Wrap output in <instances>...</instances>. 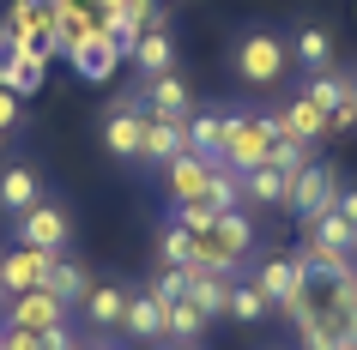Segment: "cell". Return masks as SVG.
Here are the masks:
<instances>
[{
    "mask_svg": "<svg viewBox=\"0 0 357 350\" xmlns=\"http://www.w3.org/2000/svg\"><path fill=\"white\" fill-rule=\"evenodd\" d=\"M6 55H13V42L0 37V79H6Z\"/></svg>",
    "mask_w": 357,
    "mask_h": 350,
    "instance_id": "39",
    "label": "cell"
},
{
    "mask_svg": "<svg viewBox=\"0 0 357 350\" xmlns=\"http://www.w3.org/2000/svg\"><path fill=\"white\" fill-rule=\"evenodd\" d=\"M206 200H212V212H236V205H243V175H230V169H212Z\"/></svg>",
    "mask_w": 357,
    "mask_h": 350,
    "instance_id": "31",
    "label": "cell"
},
{
    "mask_svg": "<svg viewBox=\"0 0 357 350\" xmlns=\"http://www.w3.org/2000/svg\"><path fill=\"white\" fill-rule=\"evenodd\" d=\"M200 332H206V314L194 308L188 296H176V302H169V338H176V344H194Z\"/></svg>",
    "mask_w": 357,
    "mask_h": 350,
    "instance_id": "28",
    "label": "cell"
},
{
    "mask_svg": "<svg viewBox=\"0 0 357 350\" xmlns=\"http://www.w3.org/2000/svg\"><path fill=\"white\" fill-rule=\"evenodd\" d=\"M133 344H164L169 338V302H158L151 290H128V320H121Z\"/></svg>",
    "mask_w": 357,
    "mask_h": 350,
    "instance_id": "8",
    "label": "cell"
},
{
    "mask_svg": "<svg viewBox=\"0 0 357 350\" xmlns=\"http://www.w3.org/2000/svg\"><path fill=\"white\" fill-rule=\"evenodd\" d=\"M176 350H194V344H176Z\"/></svg>",
    "mask_w": 357,
    "mask_h": 350,
    "instance_id": "43",
    "label": "cell"
},
{
    "mask_svg": "<svg viewBox=\"0 0 357 350\" xmlns=\"http://www.w3.org/2000/svg\"><path fill=\"white\" fill-rule=\"evenodd\" d=\"M128 55H133V67H139L146 79L176 73V37H169V31H139V37L128 42Z\"/></svg>",
    "mask_w": 357,
    "mask_h": 350,
    "instance_id": "17",
    "label": "cell"
},
{
    "mask_svg": "<svg viewBox=\"0 0 357 350\" xmlns=\"http://www.w3.org/2000/svg\"><path fill=\"white\" fill-rule=\"evenodd\" d=\"M225 314H236V320H248V326H255V320H266V314H273V302L261 296V284H230V308H225Z\"/></svg>",
    "mask_w": 357,
    "mask_h": 350,
    "instance_id": "29",
    "label": "cell"
},
{
    "mask_svg": "<svg viewBox=\"0 0 357 350\" xmlns=\"http://www.w3.org/2000/svg\"><path fill=\"white\" fill-rule=\"evenodd\" d=\"M158 248H164V266H194V236L182 230V223L169 218L164 236H158Z\"/></svg>",
    "mask_w": 357,
    "mask_h": 350,
    "instance_id": "30",
    "label": "cell"
},
{
    "mask_svg": "<svg viewBox=\"0 0 357 350\" xmlns=\"http://www.w3.org/2000/svg\"><path fill=\"white\" fill-rule=\"evenodd\" d=\"M115 55H128V49H121V37H115V31H97V37H85L67 61H73L79 79H109V73H115Z\"/></svg>",
    "mask_w": 357,
    "mask_h": 350,
    "instance_id": "14",
    "label": "cell"
},
{
    "mask_svg": "<svg viewBox=\"0 0 357 350\" xmlns=\"http://www.w3.org/2000/svg\"><path fill=\"white\" fill-rule=\"evenodd\" d=\"M248 248H255V223H248V212L236 205V212H218V218H212L206 236H194V266L236 272V266L248 260Z\"/></svg>",
    "mask_w": 357,
    "mask_h": 350,
    "instance_id": "2",
    "label": "cell"
},
{
    "mask_svg": "<svg viewBox=\"0 0 357 350\" xmlns=\"http://www.w3.org/2000/svg\"><path fill=\"white\" fill-rule=\"evenodd\" d=\"M333 200H339V182H333V169H321V164L297 169V175H291V193H284V205L297 212V223L333 212Z\"/></svg>",
    "mask_w": 357,
    "mask_h": 350,
    "instance_id": "5",
    "label": "cell"
},
{
    "mask_svg": "<svg viewBox=\"0 0 357 350\" xmlns=\"http://www.w3.org/2000/svg\"><path fill=\"white\" fill-rule=\"evenodd\" d=\"M0 139H6V133H0Z\"/></svg>",
    "mask_w": 357,
    "mask_h": 350,
    "instance_id": "45",
    "label": "cell"
},
{
    "mask_svg": "<svg viewBox=\"0 0 357 350\" xmlns=\"http://www.w3.org/2000/svg\"><path fill=\"white\" fill-rule=\"evenodd\" d=\"M182 127H188V151H194V157L218 164V145H225V115H188Z\"/></svg>",
    "mask_w": 357,
    "mask_h": 350,
    "instance_id": "25",
    "label": "cell"
},
{
    "mask_svg": "<svg viewBox=\"0 0 357 350\" xmlns=\"http://www.w3.org/2000/svg\"><path fill=\"white\" fill-rule=\"evenodd\" d=\"M273 169H279V175L309 169V145H303V139H279V145H273Z\"/></svg>",
    "mask_w": 357,
    "mask_h": 350,
    "instance_id": "34",
    "label": "cell"
},
{
    "mask_svg": "<svg viewBox=\"0 0 357 350\" xmlns=\"http://www.w3.org/2000/svg\"><path fill=\"white\" fill-rule=\"evenodd\" d=\"M284 139L279 115H225V145H218V169H230V175H248V169L273 164V145Z\"/></svg>",
    "mask_w": 357,
    "mask_h": 350,
    "instance_id": "1",
    "label": "cell"
},
{
    "mask_svg": "<svg viewBox=\"0 0 357 350\" xmlns=\"http://www.w3.org/2000/svg\"><path fill=\"white\" fill-rule=\"evenodd\" d=\"M37 200H43V182H37V169H24V164L0 169V205H6L13 218H24V212H31Z\"/></svg>",
    "mask_w": 357,
    "mask_h": 350,
    "instance_id": "20",
    "label": "cell"
},
{
    "mask_svg": "<svg viewBox=\"0 0 357 350\" xmlns=\"http://www.w3.org/2000/svg\"><path fill=\"white\" fill-rule=\"evenodd\" d=\"M0 308H6V284H0Z\"/></svg>",
    "mask_w": 357,
    "mask_h": 350,
    "instance_id": "42",
    "label": "cell"
},
{
    "mask_svg": "<svg viewBox=\"0 0 357 350\" xmlns=\"http://www.w3.org/2000/svg\"><path fill=\"white\" fill-rule=\"evenodd\" d=\"M212 218H218V212H212V200H188V205H176V223H182L188 236H206Z\"/></svg>",
    "mask_w": 357,
    "mask_h": 350,
    "instance_id": "33",
    "label": "cell"
},
{
    "mask_svg": "<svg viewBox=\"0 0 357 350\" xmlns=\"http://www.w3.org/2000/svg\"><path fill=\"white\" fill-rule=\"evenodd\" d=\"M19 241L61 254V241H67V212H61V205H49V200H37V205L19 218Z\"/></svg>",
    "mask_w": 357,
    "mask_h": 350,
    "instance_id": "13",
    "label": "cell"
},
{
    "mask_svg": "<svg viewBox=\"0 0 357 350\" xmlns=\"http://www.w3.org/2000/svg\"><path fill=\"white\" fill-rule=\"evenodd\" d=\"M139 103H146V115H158V121H188V115H194V91H188V85H182L176 73L146 79Z\"/></svg>",
    "mask_w": 357,
    "mask_h": 350,
    "instance_id": "11",
    "label": "cell"
},
{
    "mask_svg": "<svg viewBox=\"0 0 357 350\" xmlns=\"http://www.w3.org/2000/svg\"><path fill=\"white\" fill-rule=\"evenodd\" d=\"M19 121H24V109H19V97L0 85V133H19Z\"/></svg>",
    "mask_w": 357,
    "mask_h": 350,
    "instance_id": "37",
    "label": "cell"
},
{
    "mask_svg": "<svg viewBox=\"0 0 357 350\" xmlns=\"http://www.w3.org/2000/svg\"><path fill=\"white\" fill-rule=\"evenodd\" d=\"M6 326H24V332H61L67 326V302L49 290H19L6 296Z\"/></svg>",
    "mask_w": 357,
    "mask_h": 350,
    "instance_id": "6",
    "label": "cell"
},
{
    "mask_svg": "<svg viewBox=\"0 0 357 350\" xmlns=\"http://www.w3.org/2000/svg\"><path fill=\"white\" fill-rule=\"evenodd\" d=\"M351 109H357V73H351Z\"/></svg>",
    "mask_w": 357,
    "mask_h": 350,
    "instance_id": "40",
    "label": "cell"
},
{
    "mask_svg": "<svg viewBox=\"0 0 357 350\" xmlns=\"http://www.w3.org/2000/svg\"><path fill=\"white\" fill-rule=\"evenodd\" d=\"M182 151H188V127H182V121H158V115H146L139 164H158V169H164L169 157H182Z\"/></svg>",
    "mask_w": 357,
    "mask_h": 350,
    "instance_id": "15",
    "label": "cell"
},
{
    "mask_svg": "<svg viewBox=\"0 0 357 350\" xmlns=\"http://www.w3.org/2000/svg\"><path fill=\"white\" fill-rule=\"evenodd\" d=\"M139 139H146V103L139 97H121L109 109V121H103V145L115 157H139Z\"/></svg>",
    "mask_w": 357,
    "mask_h": 350,
    "instance_id": "9",
    "label": "cell"
},
{
    "mask_svg": "<svg viewBox=\"0 0 357 350\" xmlns=\"http://www.w3.org/2000/svg\"><path fill=\"white\" fill-rule=\"evenodd\" d=\"M146 290L158 296V302H176V296H188V266H164V272L151 278Z\"/></svg>",
    "mask_w": 357,
    "mask_h": 350,
    "instance_id": "32",
    "label": "cell"
},
{
    "mask_svg": "<svg viewBox=\"0 0 357 350\" xmlns=\"http://www.w3.org/2000/svg\"><path fill=\"white\" fill-rule=\"evenodd\" d=\"M188 302L200 314H225L230 308V272H212V266H188Z\"/></svg>",
    "mask_w": 357,
    "mask_h": 350,
    "instance_id": "18",
    "label": "cell"
},
{
    "mask_svg": "<svg viewBox=\"0 0 357 350\" xmlns=\"http://www.w3.org/2000/svg\"><path fill=\"white\" fill-rule=\"evenodd\" d=\"M284 67H291V42H279L273 31H248L243 42H236V79L243 85H279Z\"/></svg>",
    "mask_w": 357,
    "mask_h": 350,
    "instance_id": "3",
    "label": "cell"
},
{
    "mask_svg": "<svg viewBox=\"0 0 357 350\" xmlns=\"http://www.w3.org/2000/svg\"><path fill=\"white\" fill-rule=\"evenodd\" d=\"M0 350H49V344H43V332H24V326H6V332H0Z\"/></svg>",
    "mask_w": 357,
    "mask_h": 350,
    "instance_id": "36",
    "label": "cell"
},
{
    "mask_svg": "<svg viewBox=\"0 0 357 350\" xmlns=\"http://www.w3.org/2000/svg\"><path fill=\"white\" fill-rule=\"evenodd\" d=\"M303 97H309V103H321V109H339V103L351 97V73H339V67H321V73H309Z\"/></svg>",
    "mask_w": 357,
    "mask_h": 350,
    "instance_id": "27",
    "label": "cell"
},
{
    "mask_svg": "<svg viewBox=\"0 0 357 350\" xmlns=\"http://www.w3.org/2000/svg\"><path fill=\"white\" fill-rule=\"evenodd\" d=\"M73 350H109V344H73Z\"/></svg>",
    "mask_w": 357,
    "mask_h": 350,
    "instance_id": "41",
    "label": "cell"
},
{
    "mask_svg": "<svg viewBox=\"0 0 357 350\" xmlns=\"http://www.w3.org/2000/svg\"><path fill=\"white\" fill-rule=\"evenodd\" d=\"M279 127H284V139H303V145H315L321 133H327V109H321V103H309V97L297 91V97L279 109Z\"/></svg>",
    "mask_w": 357,
    "mask_h": 350,
    "instance_id": "19",
    "label": "cell"
},
{
    "mask_svg": "<svg viewBox=\"0 0 357 350\" xmlns=\"http://www.w3.org/2000/svg\"><path fill=\"white\" fill-rule=\"evenodd\" d=\"M284 193H291V175H279L273 164L243 175V200H255V205H284Z\"/></svg>",
    "mask_w": 357,
    "mask_h": 350,
    "instance_id": "24",
    "label": "cell"
},
{
    "mask_svg": "<svg viewBox=\"0 0 357 350\" xmlns=\"http://www.w3.org/2000/svg\"><path fill=\"white\" fill-rule=\"evenodd\" d=\"M0 332H6V326H0Z\"/></svg>",
    "mask_w": 357,
    "mask_h": 350,
    "instance_id": "46",
    "label": "cell"
},
{
    "mask_svg": "<svg viewBox=\"0 0 357 350\" xmlns=\"http://www.w3.org/2000/svg\"><path fill=\"white\" fill-rule=\"evenodd\" d=\"M85 320H91L97 332H115L121 320H128V290H115V284H91V296H85Z\"/></svg>",
    "mask_w": 357,
    "mask_h": 350,
    "instance_id": "21",
    "label": "cell"
},
{
    "mask_svg": "<svg viewBox=\"0 0 357 350\" xmlns=\"http://www.w3.org/2000/svg\"><path fill=\"white\" fill-rule=\"evenodd\" d=\"M303 236L321 241V248H333V254H357V230L339 218V212H321V218H309V223H303Z\"/></svg>",
    "mask_w": 357,
    "mask_h": 350,
    "instance_id": "22",
    "label": "cell"
},
{
    "mask_svg": "<svg viewBox=\"0 0 357 350\" xmlns=\"http://www.w3.org/2000/svg\"><path fill=\"white\" fill-rule=\"evenodd\" d=\"M0 37L13 49H49L55 55V6L49 0H13L0 19Z\"/></svg>",
    "mask_w": 357,
    "mask_h": 350,
    "instance_id": "4",
    "label": "cell"
},
{
    "mask_svg": "<svg viewBox=\"0 0 357 350\" xmlns=\"http://www.w3.org/2000/svg\"><path fill=\"white\" fill-rule=\"evenodd\" d=\"M43 79H49V49H13V55H6V79H0V85L13 97H37Z\"/></svg>",
    "mask_w": 357,
    "mask_h": 350,
    "instance_id": "16",
    "label": "cell"
},
{
    "mask_svg": "<svg viewBox=\"0 0 357 350\" xmlns=\"http://www.w3.org/2000/svg\"><path fill=\"white\" fill-rule=\"evenodd\" d=\"M291 55H297L309 73H321V67H333V37H327L321 24H303L297 37H291Z\"/></svg>",
    "mask_w": 357,
    "mask_h": 350,
    "instance_id": "26",
    "label": "cell"
},
{
    "mask_svg": "<svg viewBox=\"0 0 357 350\" xmlns=\"http://www.w3.org/2000/svg\"><path fill=\"white\" fill-rule=\"evenodd\" d=\"M303 350H345V344H351V338H339V332L333 326H321V320H303Z\"/></svg>",
    "mask_w": 357,
    "mask_h": 350,
    "instance_id": "35",
    "label": "cell"
},
{
    "mask_svg": "<svg viewBox=\"0 0 357 350\" xmlns=\"http://www.w3.org/2000/svg\"><path fill=\"white\" fill-rule=\"evenodd\" d=\"M49 266H55V254H49V248L19 241V248H6V254H0V284H6V296L43 290V284H49Z\"/></svg>",
    "mask_w": 357,
    "mask_h": 350,
    "instance_id": "7",
    "label": "cell"
},
{
    "mask_svg": "<svg viewBox=\"0 0 357 350\" xmlns=\"http://www.w3.org/2000/svg\"><path fill=\"white\" fill-rule=\"evenodd\" d=\"M333 212H339V218H345V223L357 230V187H351V193H339V200H333Z\"/></svg>",
    "mask_w": 357,
    "mask_h": 350,
    "instance_id": "38",
    "label": "cell"
},
{
    "mask_svg": "<svg viewBox=\"0 0 357 350\" xmlns=\"http://www.w3.org/2000/svg\"><path fill=\"white\" fill-rule=\"evenodd\" d=\"M212 169L206 157H194V151H182V157H169L164 164V193L176 205H188V200H206V187H212Z\"/></svg>",
    "mask_w": 357,
    "mask_h": 350,
    "instance_id": "10",
    "label": "cell"
},
{
    "mask_svg": "<svg viewBox=\"0 0 357 350\" xmlns=\"http://www.w3.org/2000/svg\"><path fill=\"white\" fill-rule=\"evenodd\" d=\"M261 296L273 302V308H291L297 302V290H303V266H297V254H273V260H261Z\"/></svg>",
    "mask_w": 357,
    "mask_h": 350,
    "instance_id": "12",
    "label": "cell"
},
{
    "mask_svg": "<svg viewBox=\"0 0 357 350\" xmlns=\"http://www.w3.org/2000/svg\"><path fill=\"white\" fill-rule=\"evenodd\" d=\"M43 290H49V296H61V302L73 308V302H85V296H91V278L79 272V266H73L67 254H55V266H49V284H43Z\"/></svg>",
    "mask_w": 357,
    "mask_h": 350,
    "instance_id": "23",
    "label": "cell"
},
{
    "mask_svg": "<svg viewBox=\"0 0 357 350\" xmlns=\"http://www.w3.org/2000/svg\"><path fill=\"white\" fill-rule=\"evenodd\" d=\"M345 350H357V344H345Z\"/></svg>",
    "mask_w": 357,
    "mask_h": 350,
    "instance_id": "44",
    "label": "cell"
}]
</instances>
